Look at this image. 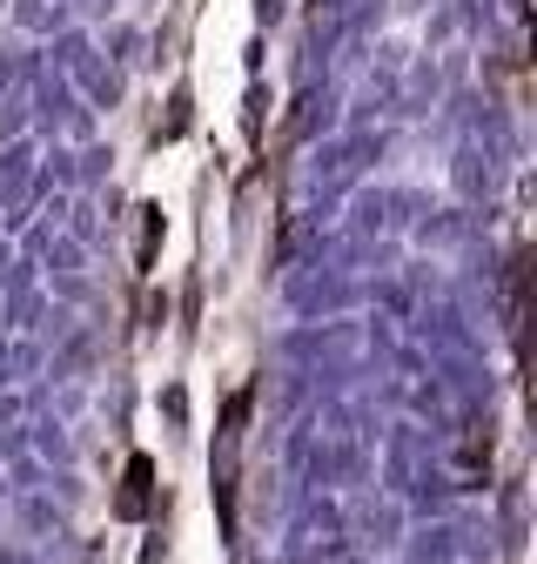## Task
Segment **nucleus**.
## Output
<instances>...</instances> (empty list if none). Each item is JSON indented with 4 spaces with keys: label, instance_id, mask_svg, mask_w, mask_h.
Returning <instances> with one entry per match:
<instances>
[{
    "label": "nucleus",
    "instance_id": "nucleus-4",
    "mask_svg": "<svg viewBox=\"0 0 537 564\" xmlns=\"http://www.w3.org/2000/svg\"><path fill=\"white\" fill-rule=\"evenodd\" d=\"M155 249H162V208L155 202H142V208H134V269H155Z\"/></svg>",
    "mask_w": 537,
    "mask_h": 564
},
{
    "label": "nucleus",
    "instance_id": "nucleus-3",
    "mask_svg": "<svg viewBox=\"0 0 537 564\" xmlns=\"http://www.w3.org/2000/svg\"><path fill=\"white\" fill-rule=\"evenodd\" d=\"M149 511H155V464L134 451L128 470H121V490H114V518H121V524H142Z\"/></svg>",
    "mask_w": 537,
    "mask_h": 564
},
{
    "label": "nucleus",
    "instance_id": "nucleus-1",
    "mask_svg": "<svg viewBox=\"0 0 537 564\" xmlns=\"http://www.w3.org/2000/svg\"><path fill=\"white\" fill-rule=\"evenodd\" d=\"M249 403L255 390H235L222 403V431H216V518H222V538H235V470H242V423H249Z\"/></svg>",
    "mask_w": 537,
    "mask_h": 564
},
{
    "label": "nucleus",
    "instance_id": "nucleus-2",
    "mask_svg": "<svg viewBox=\"0 0 537 564\" xmlns=\"http://www.w3.org/2000/svg\"><path fill=\"white\" fill-rule=\"evenodd\" d=\"M491 457H497V423L491 416H470L463 423V444H457V477L470 490H484L491 484Z\"/></svg>",
    "mask_w": 537,
    "mask_h": 564
},
{
    "label": "nucleus",
    "instance_id": "nucleus-5",
    "mask_svg": "<svg viewBox=\"0 0 537 564\" xmlns=\"http://www.w3.org/2000/svg\"><path fill=\"white\" fill-rule=\"evenodd\" d=\"M255 21H283V0H255Z\"/></svg>",
    "mask_w": 537,
    "mask_h": 564
}]
</instances>
